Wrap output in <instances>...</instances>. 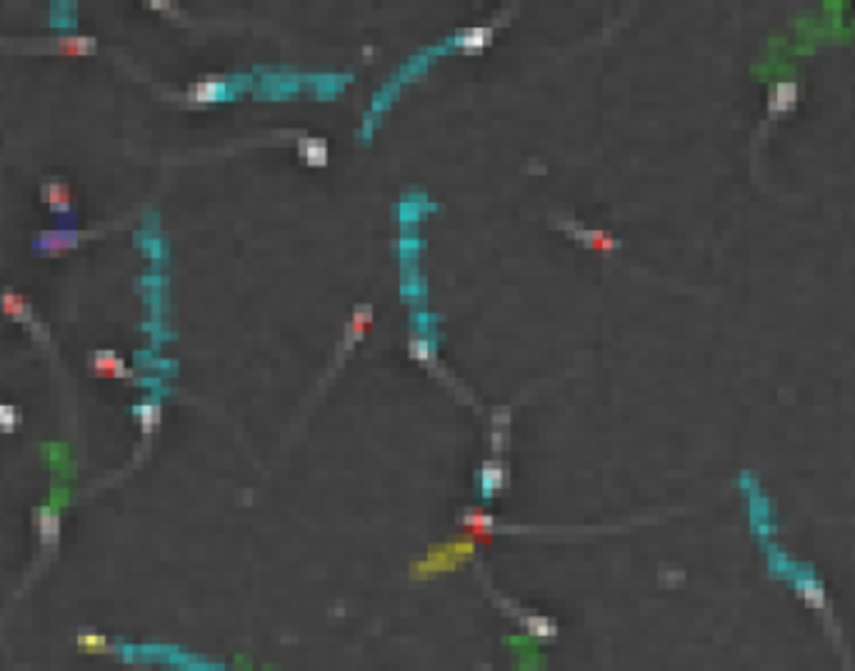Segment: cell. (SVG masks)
Masks as SVG:
<instances>
[{
  "label": "cell",
  "instance_id": "cell-1",
  "mask_svg": "<svg viewBox=\"0 0 855 671\" xmlns=\"http://www.w3.org/2000/svg\"><path fill=\"white\" fill-rule=\"evenodd\" d=\"M765 558H768V574L778 581H785L810 609L825 611L828 609V591L825 584L820 581V576L815 574V569L810 564H800L795 558H790L783 548H778L775 543H770L765 548Z\"/></svg>",
  "mask_w": 855,
  "mask_h": 671
},
{
  "label": "cell",
  "instance_id": "cell-2",
  "mask_svg": "<svg viewBox=\"0 0 855 671\" xmlns=\"http://www.w3.org/2000/svg\"><path fill=\"white\" fill-rule=\"evenodd\" d=\"M475 548V541H455V543H445V546H438L433 551L428 553L423 561H418L413 566V574L418 579H425V576H435V574H443V571H450L455 566H460L465 558H470Z\"/></svg>",
  "mask_w": 855,
  "mask_h": 671
},
{
  "label": "cell",
  "instance_id": "cell-3",
  "mask_svg": "<svg viewBox=\"0 0 855 671\" xmlns=\"http://www.w3.org/2000/svg\"><path fill=\"white\" fill-rule=\"evenodd\" d=\"M740 486L745 488V496H748V516L750 526H753L755 536L765 538L773 531V516H770V501L765 498V493L760 491L758 481H755L750 473L740 476Z\"/></svg>",
  "mask_w": 855,
  "mask_h": 671
},
{
  "label": "cell",
  "instance_id": "cell-4",
  "mask_svg": "<svg viewBox=\"0 0 855 671\" xmlns=\"http://www.w3.org/2000/svg\"><path fill=\"white\" fill-rule=\"evenodd\" d=\"M798 103V86L795 81H778L770 86L768 91V116L770 118H780V116L790 113Z\"/></svg>",
  "mask_w": 855,
  "mask_h": 671
},
{
  "label": "cell",
  "instance_id": "cell-5",
  "mask_svg": "<svg viewBox=\"0 0 855 671\" xmlns=\"http://www.w3.org/2000/svg\"><path fill=\"white\" fill-rule=\"evenodd\" d=\"M81 241L83 236L76 231H43L36 241V248L46 256H63V253L81 246Z\"/></svg>",
  "mask_w": 855,
  "mask_h": 671
},
{
  "label": "cell",
  "instance_id": "cell-6",
  "mask_svg": "<svg viewBox=\"0 0 855 671\" xmlns=\"http://www.w3.org/2000/svg\"><path fill=\"white\" fill-rule=\"evenodd\" d=\"M90 369L100 379H130V369L123 364V359L115 351H93L90 354Z\"/></svg>",
  "mask_w": 855,
  "mask_h": 671
},
{
  "label": "cell",
  "instance_id": "cell-7",
  "mask_svg": "<svg viewBox=\"0 0 855 671\" xmlns=\"http://www.w3.org/2000/svg\"><path fill=\"white\" fill-rule=\"evenodd\" d=\"M228 96V83L223 78H203V81L193 83L188 88V101L195 103V106H208V103H215V101H223Z\"/></svg>",
  "mask_w": 855,
  "mask_h": 671
},
{
  "label": "cell",
  "instance_id": "cell-8",
  "mask_svg": "<svg viewBox=\"0 0 855 671\" xmlns=\"http://www.w3.org/2000/svg\"><path fill=\"white\" fill-rule=\"evenodd\" d=\"M36 523L43 546H56L61 538V513L53 506H41L36 511Z\"/></svg>",
  "mask_w": 855,
  "mask_h": 671
},
{
  "label": "cell",
  "instance_id": "cell-9",
  "mask_svg": "<svg viewBox=\"0 0 855 671\" xmlns=\"http://www.w3.org/2000/svg\"><path fill=\"white\" fill-rule=\"evenodd\" d=\"M0 311L6 313L8 318L21 323H33V306L28 303V298L23 293L6 291L0 293Z\"/></svg>",
  "mask_w": 855,
  "mask_h": 671
},
{
  "label": "cell",
  "instance_id": "cell-10",
  "mask_svg": "<svg viewBox=\"0 0 855 671\" xmlns=\"http://www.w3.org/2000/svg\"><path fill=\"white\" fill-rule=\"evenodd\" d=\"M41 195H43V200L51 205V210H56V213H61V215L71 213V203H73L71 188H68L63 180H48V183L41 188Z\"/></svg>",
  "mask_w": 855,
  "mask_h": 671
},
{
  "label": "cell",
  "instance_id": "cell-11",
  "mask_svg": "<svg viewBox=\"0 0 855 671\" xmlns=\"http://www.w3.org/2000/svg\"><path fill=\"white\" fill-rule=\"evenodd\" d=\"M298 153H301L303 163H308L311 168H323L328 163V143L316 135L298 140Z\"/></svg>",
  "mask_w": 855,
  "mask_h": 671
},
{
  "label": "cell",
  "instance_id": "cell-12",
  "mask_svg": "<svg viewBox=\"0 0 855 671\" xmlns=\"http://www.w3.org/2000/svg\"><path fill=\"white\" fill-rule=\"evenodd\" d=\"M370 326H373V308L370 306H358L356 313H353V318H351V323L346 326V346H348V349H351V346H356L358 341H361L363 336L370 331Z\"/></svg>",
  "mask_w": 855,
  "mask_h": 671
},
{
  "label": "cell",
  "instance_id": "cell-13",
  "mask_svg": "<svg viewBox=\"0 0 855 671\" xmlns=\"http://www.w3.org/2000/svg\"><path fill=\"white\" fill-rule=\"evenodd\" d=\"M95 46V38L90 36H61L53 43L56 53H61V56H90Z\"/></svg>",
  "mask_w": 855,
  "mask_h": 671
},
{
  "label": "cell",
  "instance_id": "cell-14",
  "mask_svg": "<svg viewBox=\"0 0 855 671\" xmlns=\"http://www.w3.org/2000/svg\"><path fill=\"white\" fill-rule=\"evenodd\" d=\"M573 236L583 243V246L593 248V251H601V253H611L618 248V241L606 231H586V228H573Z\"/></svg>",
  "mask_w": 855,
  "mask_h": 671
},
{
  "label": "cell",
  "instance_id": "cell-15",
  "mask_svg": "<svg viewBox=\"0 0 855 671\" xmlns=\"http://www.w3.org/2000/svg\"><path fill=\"white\" fill-rule=\"evenodd\" d=\"M490 33H493L490 28H470V31H460L458 36H455L453 46H458L460 51H465V53H478L490 43Z\"/></svg>",
  "mask_w": 855,
  "mask_h": 671
},
{
  "label": "cell",
  "instance_id": "cell-16",
  "mask_svg": "<svg viewBox=\"0 0 855 671\" xmlns=\"http://www.w3.org/2000/svg\"><path fill=\"white\" fill-rule=\"evenodd\" d=\"M505 486V468L498 461H490L483 466L480 473V488H483V496H495L500 488Z\"/></svg>",
  "mask_w": 855,
  "mask_h": 671
},
{
  "label": "cell",
  "instance_id": "cell-17",
  "mask_svg": "<svg viewBox=\"0 0 855 671\" xmlns=\"http://www.w3.org/2000/svg\"><path fill=\"white\" fill-rule=\"evenodd\" d=\"M465 526H468V533L473 536V541H485L488 543L493 538V518L483 511H470L465 516Z\"/></svg>",
  "mask_w": 855,
  "mask_h": 671
},
{
  "label": "cell",
  "instance_id": "cell-18",
  "mask_svg": "<svg viewBox=\"0 0 855 671\" xmlns=\"http://www.w3.org/2000/svg\"><path fill=\"white\" fill-rule=\"evenodd\" d=\"M133 414H135L142 434H150V431L160 424V406L155 404V401H142V404H138L135 409H133Z\"/></svg>",
  "mask_w": 855,
  "mask_h": 671
},
{
  "label": "cell",
  "instance_id": "cell-19",
  "mask_svg": "<svg viewBox=\"0 0 855 671\" xmlns=\"http://www.w3.org/2000/svg\"><path fill=\"white\" fill-rule=\"evenodd\" d=\"M76 641L83 651H88V654H105V651L110 649V641H108L103 634H95V631H83V634H78Z\"/></svg>",
  "mask_w": 855,
  "mask_h": 671
},
{
  "label": "cell",
  "instance_id": "cell-20",
  "mask_svg": "<svg viewBox=\"0 0 855 671\" xmlns=\"http://www.w3.org/2000/svg\"><path fill=\"white\" fill-rule=\"evenodd\" d=\"M410 356L420 364H428V361L435 359V344L428 339H413L410 341Z\"/></svg>",
  "mask_w": 855,
  "mask_h": 671
},
{
  "label": "cell",
  "instance_id": "cell-21",
  "mask_svg": "<svg viewBox=\"0 0 855 671\" xmlns=\"http://www.w3.org/2000/svg\"><path fill=\"white\" fill-rule=\"evenodd\" d=\"M18 424H21V411L13 404H0V431L11 434L18 429Z\"/></svg>",
  "mask_w": 855,
  "mask_h": 671
},
{
  "label": "cell",
  "instance_id": "cell-22",
  "mask_svg": "<svg viewBox=\"0 0 855 671\" xmlns=\"http://www.w3.org/2000/svg\"><path fill=\"white\" fill-rule=\"evenodd\" d=\"M528 629L533 631L535 636H553L555 634V624L548 619H543V616H533V619L528 621Z\"/></svg>",
  "mask_w": 855,
  "mask_h": 671
}]
</instances>
